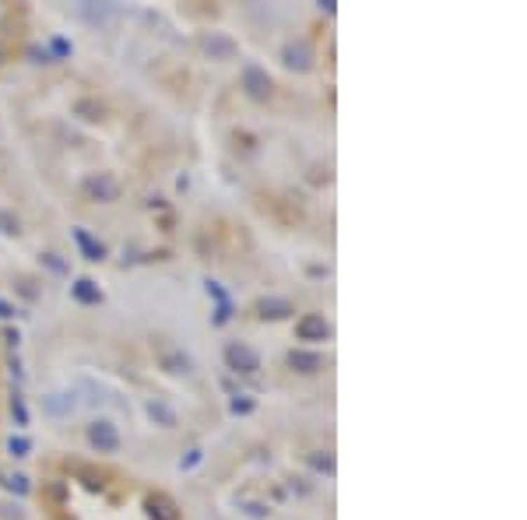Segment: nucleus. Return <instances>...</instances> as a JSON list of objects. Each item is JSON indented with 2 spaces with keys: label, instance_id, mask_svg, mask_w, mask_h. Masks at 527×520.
Segmentation results:
<instances>
[]
</instances>
